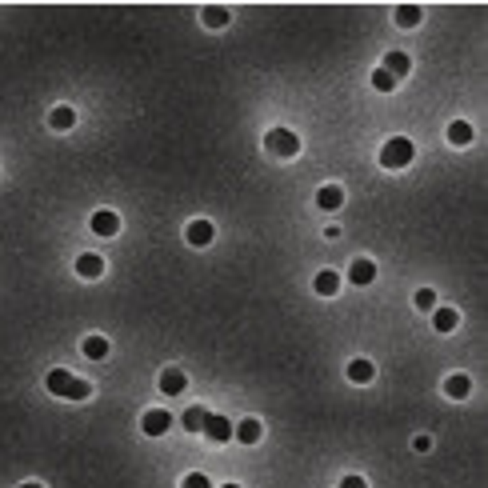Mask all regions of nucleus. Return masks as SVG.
I'll use <instances>...</instances> for the list:
<instances>
[{
	"instance_id": "f257e3e1",
	"label": "nucleus",
	"mask_w": 488,
	"mask_h": 488,
	"mask_svg": "<svg viewBox=\"0 0 488 488\" xmlns=\"http://www.w3.org/2000/svg\"><path fill=\"white\" fill-rule=\"evenodd\" d=\"M44 384H48V392H53V396H64V400H88V392H92V384H88V380H76L72 372H64V368H53Z\"/></svg>"
},
{
	"instance_id": "f03ea898",
	"label": "nucleus",
	"mask_w": 488,
	"mask_h": 488,
	"mask_svg": "<svg viewBox=\"0 0 488 488\" xmlns=\"http://www.w3.org/2000/svg\"><path fill=\"white\" fill-rule=\"evenodd\" d=\"M417 156V148H412V140H405V137H392L384 148H380V165L384 168H405L408 160Z\"/></svg>"
},
{
	"instance_id": "7ed1b4c3",
	"label": "nucleus",
	"mask_w": 488,
	"mask_h": 488,
	"mask_svg": "<svg viewBox=\"0 0 488 488\" xmlns=\"http://www.w3.org/2000/svg\"><path fill=\"white\" fill-rule=\"evenodd\" d=\"M268 144V153H277V156H296L300 153V140H296V132H288V128H272L265 137Z\"/></svg>"
},
{
	"instance_id": "20e7f679",
	"label": "nucleus",
	"mask_w": 488,
	"mask_h": 488,
	"mask_svg": "<svg viewBox=\"0 0 488 488\" xmlns=\"http://www.w3.org/2000/svg\"><path fill=\"white\" fill-rule=\"evenodd\" d=\"M140 424H144V433H148V436H165L168 428H172V417H168L165 408H153V412H144Z\"/></svg>"
},
{
	"instance_id": "39448f33",
	"label": "nucleus",
	"mask_w": 488,
	"mask_h": 488,
	"mask_svg": "<svg viewBox=\"0 0 488 488\" xmlns=\"http://www.w3.org/2000/svg\"><path fill=\"white\" fill-rule=\"evenodd\" d=\"M200 433L209 436V440H216V445H221V440H228V436H232V424H228V417H212V412H209Z\"/></svg>"
},
{
	"instance_id": "423d86ee",
	"label": "nucleus",
	"mask_w": 488,
	"mask_h": 488,
	"mask_svg": "<svg viewBox=\"0 0 488 488\" xmlns=\"http://www.w3.org/2000/svg\"><path fill=\"white\" fill-rule=\"evenodd\" d=\"M92 232H97V237H116V232H120V216L109 212V209H100L97 216H92Z\"/></svg>"
},
{
	"instance_id": "0eeeda50",
	"label": "nucleus",
	"mask_w": 488,
	"mask_h": 488,
	"mask_svg": "<svg viewBox=\"0 0 488 488\" xmlns=\"http://www.w3.org/2000/svg\"><path fill=\"white\" fill-rule=\"evenodd\" d=\"M212 237H216V228H212L209 221H193V224H188V244H196V249L212 244Z\"/></svg>"
},
{
	"instance_id": "6e6552de",
	"label": "nucleus",
	"mask_w": 488,
	"mask_h": 488,
	"mask_svg": "<svg viewBox=\"0 0 488 488\" xmlns=\"http://www.w3.org/2000/svg\"><path fill=\"white\" fill-rule=\"evenodd\" d=\"M184 384H188V380H184L181 368H165V372H160V392H165V396H176V392H184Z\"/></svg>"
},
{
	"instance_id": "1a4fd4ad",
	"label": "nucleus",
	"mask_w": 488,
	"mask_h": 488,
	"mask_svg": "<svg viewBox=\"0 0 488 488\" xmlns=\"http://www.w3.org/2000/svg\"><path fill=\"white\" fill-rule=\"evenodd\" d=\"M76 272H81L84 280H97L100 272H104V260H100L97 252H84L81 260H76Z\"/></svg>"
},
{
	"instance_id": "9d476101",
	"label": "nucleus",
	"mask_w": 488,
	"mask_h": 488,
	"mask_svg": "<svg viewBox=\"0 0 488 488\" xmlns=\"http://www.w3.org/2000/svg\"><path fill=\"white\" fill-rule=\"evenodd\" d=\"M349 280L352 284H372V280H377V265H372V260H352Z\"/></svg>"
},
{
	"instance_id": "9b49d317",
	"label": "nucleus",
	"mask_w": 488,
	"mask_h": 488,
	"mask_svg": "<svg viewBox=\"0 0 488 488\" xmlns=\"http://www.w3.org/2000/svg\"><path fill=\"white\" fill-rule=\"evenodd\" d=\"M232 436H237L240 445H256V440H260V420H240L237 428H232Z\"/></svg>"
},
{
	"instance_id": "f8f14e48",
	"label": "nucleus",
	"mask_w": 488,
	"mask_h": 488,
	"mask_svg": "<svg viewBox=\"0 0 488 488\" xmlns=\"http://www.w3.org/2000/svg\"><path fill=\"white\" fill-rule=\"evenodd\" d=\"M316 204H321V209H340V204H344V193H340V188H336V184H324L321 193H316Z\"/></svg>"
},
{
	"instance_id": "ddd939ff",
	"label": "nucleus",
	"mask_w": 488,
	"mask_h": 488,
	"mask_svg": "<svg viewBox=\"0 0 488 488\" xmlns=\"http://www.w3.org/2000/svg\"><path fill=\"white\" fill-rule=\"evenodd\" d=\"M408 69H412V60H408L405 53H389V56H384V72H389L392 81H396V76H405Z\"/></svg>"
},
{
	"instance_id": "4468645a",
	"label": "nucleus",
	"mask_w": 488,
	"mask_h": 488,
	"mask_svg": "<svg viewBox=\"0 0 488 488\" xmlns=\"http://www.w3.org/2000/svg\"><path fill=\"white\" fill-rule=\"evenodd\" d=\"M48 125H53L56 132H69V128L76 125V112H72V109H64V104H60V109H53V116H48Z\"/></svg>"
},
{
	"instance_id": "2eb2a0df",
	"label": "nucleus",
	"mask_w": 488,
	"mask_h": 488,
	"mask_svg": "<svg viewBox=\"0 0 488 488\" xmlns=\"http://www.w3.org/2000/svg\"><path fill=\"white\" fill-rule=\"evenodd\" d=\"M445 392L452 396V400H464V396L473 392V380H468V377H448L445 380Z\"/></svg>"
},
{
	"instance_id": "dca6fc26",
	"label": "nucleus",
	"mask_w": 488,
	"mask_h": 488,
	"mask_svg": "<svg viewBox=\"0 0 488 488\" xmlns=\"http://www.w3.org/2000/svg\"><path fill=\"white\" fill-rule=\"evenodd\" d=\"M448 140H452V144H473V125H468V120H452V125H448Z\"/></svg>"
},
{
	"instance_id": "f3484780",
	"label": "nucleus",
	"mask_w": 488,
	"mask_h": 488,
	"mask_svg": "<svg viewBox=\"0 0 488 488\" xmlns=\"http://www.w3.org/2000/svg\"><path fill=\"white\" fill-rule=\"evenodd\" d=\"M84 356H88V361H104V356H109V340H104V336H88V340H84Z\"/></svg>"
},
{
	"instance_id": "a211bd4d",
	"label": "nucleus",
	"mask_w": 488,
	"mask_h": 488,
	"mask_svg": "<svg viewBox=\"0 0 488 488\" xmlns=\"http://www.w3.org/2000/svg\"><path fill=\"white\" fill-rule=\"evenodd\" d=\"M372 377H377V368H372L368 361H352L349 364V380H356V384H368Z\"/></svg>"
},
{
	"instance_id": "6ab92c4d",
	"label": "nucleus",
	"mask_w": 488,
	"mask_h": 488,
	"mask_svg": "<svg viewBox=\"0 0 488 488\" xmlns=\"http://www.w3.org/2000/svg\"><path fill=\"white\" fill-rule=\"evenodd\" d=\"M456 321H461V316H456L452 308H436V316H433L436 333H452V328H456Z\"/></svg>"
},
{
	"instance_id": "aec40b11",
	"label": "nucleus",
	"mask_w": 488,
	"mask_h": 488,
	"mask_svg": "<svg viewBox=\"0 0 488 488\" xmlns=\"http://www.w3.org/2000/svg\"><path fill=\"white\" fill-rule=\"evenodd\" d=\"M396 25H400V28L420 25V8H417V4H400V8H396Z\"/></svg>"
},
{
	"instance_id": "412c9836",
	"label": "nucleus",
	"mask_w": 488,
	"mask_h": 488,
	"mask_svg": "<svg viewBox=\"0 0 488 488\" xmlns=\"http://www.w3.org/2000/svg\"><path fill=\"white\" fill-rule=\"evenodd\" d=\"M336 288H340V277H336V272H321V277H316V293L321 296H333Z\"/></svg>"
},
{
	"instance_id": "4be33fe9",
	"label": "nucleus",
	"mask_w": 488,
	"mask_h": 488,
	"mask_svg": "<svg viewBox=\"0 0 488 488\" xmlns=\"http://www.w3.org/2000/svg\"><path fill=\"white\" fill-rule=\"evenodd\" d=\"M204 417H209L204 408H188V412H184V428H188V433H200V428H204Z\"/></svg>"
},
{
	"instance_id": "5701e85b",
	"label": "nucleus",
	"mask_w": 488,
	"mask_h": 488,
	"mask_svg": "<svg viewBox=\"0 0 488 488\" xmlns=\"http://www.w3.org/2000/svg\"><path fill=\"white\" fill-rule=\"evenodd\" d=\"M204 25H209V28H224V25H228V8H204Z\"/></svg>"
},
{
	"instance_id": "b1692460",
	"label": "nucleus",
	"mask_w": 488,
	"mask_h": 488,
	"mask_svg": "<svg viewBox=\"0 0 488 488\" xmlns=\"http://www.w3.org/2000/svg\"><path fill=\"white\" fill-rule=\"evenodd\" d=\"M372 88H380V92H392V88H396V81H392L384 69H377V72H372Z\"/></svg>"
},
{
	"instance_id": "393cba45",
	"label": "nucleus",
	"mask_w": 488,
	"mask_h": 488,
	"mask_svg": "<svg viewBox=\"0 0 488 488\" xmlns=\"http://www.w3.org/2000/svg\"><path fill=\"white\" fill-rule=\"evenodd\" d=\"M417 308H424V312L436 308V293H433V288H420V293H417Z\"/></svg>"
},
{
	"instance_id": "a878e982",
	"label": "nucleus",
	"mask_w": 488,
	"mask_h": 488,
	"mask_svg": "<svg viewBox=\"0 0 488 488\" xmlns=\"http://www.w3.org/2000/svg\"><path fill=\"white\" fill-rule=\"evenodd\" d=\"M181 488H212V484H209V476H204V473H188Z\"/></svg>"
},
{
	"instance_id": "bb28decb",
	"label": "nucleus",
	"mask_w": 488,
	"mask_h": 488,
	"mask_svg": "<svg viewBox=\"0 0 488 488\" xmlns=\"http://www.w3.org/2000/svg\"><path fill=\"white\" fill-rule=\"evenodd\" d=\"M340 488H368V484H364L361 476H344V480H340Z\"/></svg>"
},
{
	"instance_id": "cd10ccee",
	"label": "nucleus",
	"mask_w": 488,
	"mask_h": 488,
	"mask_svg": "<svg viewBox=\"0 0 488 488\" xmlns=\"http://www.w3.org/2000/svg\"><path fill=\"white\" fill-rule=\"evenodd\" d=\"M412 448H417V452H428V448H433V440H428V436H417V440H412Z\"/></svg>"
},
{
	"instance_id": "c85d7f7f",
	"label": "nucleus",
	"mask_w": 488,
	"mask_h": 488,
	"mask_svg": "<svg viewBox=\"0 0 488 488\" xmlns=\"http://www.w3.org/2000/svg\"><path fill=\"white\" fill-rule=\"evenodd\" d=\"M20 488H41V484H20Z\"/></svg>"
},
{
	"instance_id": "c756f323",
	"label": "nucleus",
	"mask_w": 488,
	"mask_h": 488,
	"mask_svg": "<svg viewBox=\"0 0 488 488\" xmlns=\"http://www.w3.org/2000/svg\"><path fill=\"white\" fill-rule=\"evenodd\" d=\"M224 488H240V484H224Z\"/></svg>"
}]
</instances>
